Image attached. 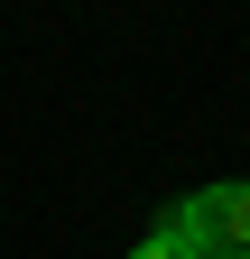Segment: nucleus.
Here are the masks:
<instances>
[{"label": "nucleus", "mask_w": 250, "mask_h": 259, "mask_svg": "<svg viewBox=\"0 0 250 259\" xmlns=\"http://www.w3.org/2000/svg\"><path fill=\"white\" fill-rule=\"evenodd\" d=\"M185 241H195V259H250V185H204L185 194Z\"/></svg>", "instance_id": "nucleus-1"}, {"label": "nucleus", "mask_w": 250, "mask_h": 259, "mask_svg": "<svg viewBox=\"0 0 250 259\" xmlns=\"http://www.w3.org/2000/svg\"><path fill=\"white\" fill-rule=\"evenodd\" d=\"M130 259H195V250H176V241H158V232H139V250Z\"/></svg>", "instance_id": "nucleus-2"}]
</instances>
